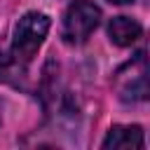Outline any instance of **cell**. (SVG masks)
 I'll list each match as a JSON object with an SVG mask.
<instances>
[{
	"label": "cell",
	"mask_w": 150,
	"mask_h": 150,
	"mask_svg": "<svg viewBox=\"0 0 150 150\" xmlns=\"http://www.w3.org/2000/svg\"><path fill=\"white\" fill-rule=\"evenodd\" d=\"M49 30V19L40 12H28L19 19L14 28V40H12V56L19 63H28L35 52L40 49L42 40L47 38Z\"/></svg>",
	"instance_id": "1"
},
{
	"label": "cell",
	"mask_w": 150,
	"mask_h": 150,
	"mask_svg": "<svg viewBox=\"0 0 150 150\" xmlns=\"http://www.w3.org/2000/svg\"><path fill=\"white\" fill-rule=\"evenodd\" d=\"M101 21V9L91 0H75L63 16V38L70 45L84 42Z\"/></svg>",
	"instance_id": "2"
},
{
	"label": "cell",
	"mask_w": 150,
	"mask_h": 150,
	"mask_svg": "<svg viewBox=\"0 0 150 150\" xmlns=\"http://www.w3.org/2000/svg\"><path fill=\"white\" fill-rule=\"evenodd\" d=\"M143 129L136 124H117L108 131V136L103 138V148H115V150H134V148H143Z\"/></svg>",
	"instance_id": "3"
},
{
	"label": "cell",
	"mask_w": 150,
	"mask_h": 150,
	"mask_svg": "<svg viewBox=\"0 0 150 150\" xmlns=\"http://www.w3.org/2000/svg\"><path fill=\"white\" fill-rule=\"evenodd\" d=\"M141 33H143L141 23L134 21L131 16H115V19H110V23H108V35H110V40H112L117 47H129V45H134V42L141 38Z\"/></svg>",
	"instance_id": "4"
},
{
	"label": "cell",
	"mask_w": 150,
	"mask_h": 150,
	"mask_svg": "<svg viewBox=\"0 0 150 150\" xmlns=\"http://www.w3.org/2000/svg\"><path fill=\"white\" fill-rule=\"evenodd\" d=\"M108 2H115V5H124V2H131V0H108Z\"/></svg>",
	"instance_id": "5"
}]
</instances>
